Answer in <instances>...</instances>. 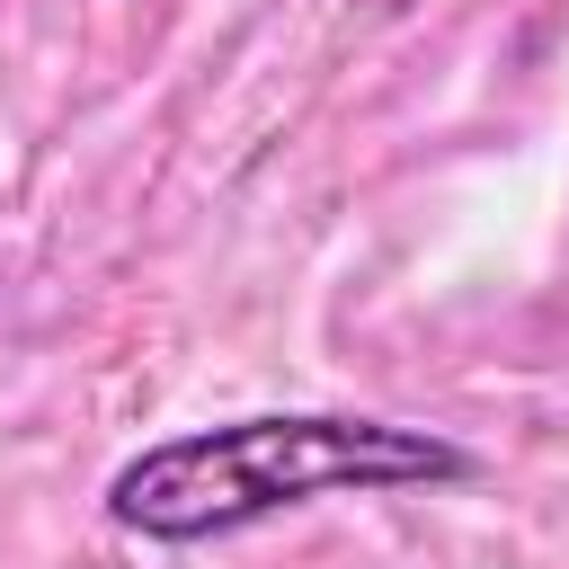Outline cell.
<instances>
[{
	"instance_id": "cell-1",
	"label": "cell",
	"mask_w": 569,
	"mask_h": 569,
	"mask_svg": "<svg viewBox=\"0 0 569 569\" xmlns=\"http://www.w3.org/2000/svg\"><path fill=\"white\" fill-rule=\"evenodd\" d=\"M462 480H480V453L453 445L445 427L365 418V409H258V418L160 436L133 462H116L107 525L160 551H196L320 498H400V489H462Z\"/></svg>"
}]
</instances>
